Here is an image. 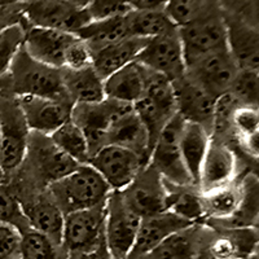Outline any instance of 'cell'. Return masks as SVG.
<instances>
[{"label":"cell","instance_id":"1","mask_svg":"<svg viewBox=\"0 0 259 259\" xmlns=\"http://www.w3.org/2000/svg\"><path fill=\"white\" fill-rule=\"evenodd\" d=\"M50 198L65 214L105 203L110 187L89 163L79 165L68 175L47 186Z\"/></svg>","mask_w":259,"mask_h":259},{"label":"cell","instance_id":"2","mask_svg":"<svg viewBox=\"0 0 259 259\" xmlns=\"http://www.w3.org/2000/svg\"><path fill=\"white\" fill-rule=\"evenodd\" d=\"M30 128L17 96L0 89V172L3 180L24 163Z\"/></svg>","mask_w":259,"mask_h":259},{"label":"cell","instance_id":"3","mask_svg":"<svg viewBox=\"0 0 259 259\" xmlns=\"http://www.w3.org/2000/svg\"><path fill=\"white\" fill-rule=\"evenodd\" d=\"M2 90H7L15 96H66L61 69L51 68L36 61L27 55L24 47L3 78Z\"/></svg>","mask_w":259,"mask_h":259},{"label":"cell","instance_id":"4","mask_svg":"<svg viewBox=\"0 0 259 259\" xmlns=\"http://www.w3.org/2000/svg\"><path fill=\"white\" fill-rule=\"evenodd\" d=\"M186 66L209 53L227 47L224 13L210 3L198 16L178 27Z\"/></svg>","mask_w":259,"mask_h":259},{"label":"cell","instance_id":"5","mask_svg":"<svg viewBox=\"0 0 259 259\" xmlns=\"http://www.w3.org/2000/svg\"><path fill=\"white\" fill-rule=\"evenodd\" d=\"M133 109V104L110 100L106 97L99 103L74 104L70 119L84 133L91 157L108 144L106 136L110 127Z\"/></svg>","mask_w":259,"mask_h":259},{"label":"cell","instance_id":"6","mask_svg":"<svg viewBox=\"0 0 259 259\" xmlns=\"http://www.w3.org/2000/svg\"><path fill=\"white\" fill-rule=\"evenodd\" d=\"M183 122L184 119L177 113L165 124L150 150L148 165L152 166L163 180L174 186L194 187L180 152L179 138Z\"/></svg>","mask_w":259,"mask_h":259},{"label":"cell","instance_id":"7","mask_svg":"<svg viewBox=\"0 0 259 259\" xmlns=\"http://www.w3.org/2000/svg\"><path fill=\"white\" fill-rule=\"evenodd\" d=\"M142 218L127 205L119 191H112L105 202L104 236L113 259H126L134 246Z\"/></svg>","mask_w":259,"mask_h":259},{"label":"cell","instance_id":"8","mask_svg":"<svg viewBox=\"0 0 259 259\" xmlns=\"http://www.w3.org/2000/svg\"><path fill=\"white\" fill-rule=\"evenodd\" d=\"M21 7L27 26L75 34L91 21L85 8L66 0H29Z\"/></svg>","mask_w":259,"mask_h":259},{"label":"cell","instance_id":"9","mask_svg":"<svg viewBox=\"0 0 259 259\" xmlns=\"http://www.w3.org/2000/svg\"><path fill=\"white\" fill-rule=\"evenodd\" d=\"M104 226L105 203L65 214L62 250L68 256L91 250L105 240Z\"/></svg>","mask_w":259,"mask_h":259},{"label":"cell","instance_id":"10","mask_svg":"<svg viewBox=\"0 0 259 259\" xmlns=\"http://www.w3.org/2000/svg\"><path fill=\"white\" fill-rule=\"evenodd\" d=\"M89 165L103 177L112 191H123L148 163L133 150L106 144L92 154Z\"/></svg>","mask_w":259,"mask_h":259},{"label":"cell","instance_id":"11","mask_svg":"<svg viewBox=\"0 0 259 259\" xmlns=\"http://www.w3.org/2000/svg\"><path fill=\"white\" fill-rule=\"evenodd\" d=\"M136 61L144 68L177 80L186 74V60L178 27L149 39Z\"/></svg>","mask_w":259,"mask_h":259},{"label":"cell","instance_id":"12","mask_svg":"<svg viewBox=\"0 0 259 259\" xmlns=\"http://www.w3.org/2000/svg\"><path fill=\"white\" fill-rule=\"evenodd\" d=\"M258 251V230L222 228L218 232H203L202 246L197 259H244Z\"/></svg>","mask_w":259,"mask_h":259},{"label":"cell","instance_id":"13","mask_svg":"<svg viewBox=\"0 0 259 259\" xmlns=\"http://www.w3.org/2000/svg\"><path fill=\"white\" fill-rule=\"evenodd\" d=\"M119 192L140 218L167 210L168 191L165 180L149 165L139 172L130 186Z\"/></svg>","mask_w":259,"mask_h":259},{"label":"cell","instance_id":"14","mask_svg":"<svg viewBox=\"0 0 259 259\" xmlns=\"http://www.w3.org/2000/svg\"><path fill=\"white\" fill-rule=\"evenodd\" d=\"M237 71L239 66L226 47L188 65L186 75L202 85L212 96L219 97L228 92Z\"/></svg>","mask_w":259,"mask_h":259},{"label":"cell","instance_id":"15","mask_svg":"<svg viewBox=\"0 0 259 259\" xmlns=\"http://www.w3.org/2000/svg\"><path fill=\"white\" fill-rule=\"evenodd\" d=\"M30 131L50 136L70 121L74 104L68 96H17Z\"/></svg>","mask_w":259,"mask_h":259},{"label":"cell","instance_id":"16","mask_svg":"<svg viewBox=\"0 0 259 259\" xmlns=\"http://www.w3.org/2000/svg\"><path fill=\"white\" fill-rule=\"evenodd\" d=\"M25 159H29L34 170L47 183V186L79 166V163L59 149L50 136L32 131H30Z\"/></svg>","mask_w":259,"mask_h":259},{"label":"cell","instance_id":"17","mask_svg":"<svg viewBox=\"0 0 259 259\" xmlns=\"http://www.w3.org/2000/svg\"><path fill=\"white\" fill-rule=\"evenodd\" d=\"M172 83L178 114L184 121L201 124L212 134L215 104L218 97L212 96L202 85L187 77L186 74Z\"/></svg>","mask_w":259,"mask_h":259},{"label":"cell","instance_id":"18","mask_svg":"<svg viewBox=\"0 0 259 259\" xmlns=\"http://www.w3.org/2000/svg\"><path fill=\"white\" fill-rule=\"evenodd\" d=\"M77 40L71 32L27 26L24 48L29 56L51 68H64L65 53Z\"/></svg>","mask_w":259,"mask_h":259},{"label":"cell","instance_id":"19","mask_svg":"<svg viewBox=\"0 0 259 259\" xmlns=\"http://www.w3.org/2000/svg\"><path fill=\"white\" fill-rule=\"evenodd\" d=\"M196 223L180 218L174 212L165 210L158 214L143 217L134 246L128 254V259H140L162 242L166 237Z\"/></svg>","mask_w":259,"mask_h":259},{"label":"cell","instance_id":"20","mask_svg":"<svg viewBox=\"0 0 259 259\" xmlns=\"http://www.w3.org/2000/svg\"><path fill=\"white\" fill-rule=\"evenodd\" d=\"M237 158L226 143L211 136L210 145L202 161L197 188L200 192L218 188L236 179Z\"/></svg>","mask_w":259,"mask_h":259},{"label":"cell","instance_id":"21","mask_svg":"<svg viewBox=\"0 0 259 259\" xmlns=\"http://www.w3.org/2000/svg\"><path fill=\"white\" fill-rule=\"evenodd\" d=\"M227 47L239 69H258V30L235 16L224 15Z\"/></svg>","mask_w":259,"mask_h":259},{"label":"cell","instance_id":"22","mask_svg":"<svg viewBox=\"0 0 259 259\" xmlns=\"http://www.w3.org/2000/svg\"><path fill=\"white\" fill-rule=\"evenodd\" d=\"M20 203L32 230L43 233L51 241L61 246L65 215L50 196Z\"/></svg>","mask_w":259,"mask_h":259},{"label":"cell","instance_id":"23","mask_svg":"<svg viewBox=\"0 0 259 259\" xmlns=\"http://www.w3.org/2000/svg\"><path fill=\"white\" fill-rule=\"evenodd\" d=\"M203 232L201 223L178 231L140 259H196L202 246Z\"/></svg>","mask_w":259,"mask_h":259},{"label":"cell","instance_id":"24","mask_svg":"<svg viewBox=\"0 0 259 259\" xmlns=\"http://www.w3.org/2000/svg\"><path fill=\"white\" fill-rule=\"evenodd\" d=\"M64 91L73 104L99 103L105 99L104 79L92 65L80 69L61 68Z\"/></svg>","mask_w":259,"mask_h":259},{"label":"cell","instance_id":"25","mask_svg":"<svg viewBox=\"0 0 259 259\" xmlns=\"http://www.w3.org/2000/svg\"><path fill=\"white\" fill-rule=\"evenodd\" d=\"M145 68L138 61L126 65L104 79L106 99L134 104L144 95Z\"/></svg>","mask_w":259,"mask_h":259},{"label":"cell","instance_id":"26","mask_svg":"<svg viewBox=\"0 0 259 259\" xmlns=\"http://www.w3.org/2000/svg\"><path fill=\"white\" fill-rule=\"evenodd\" d=\"M149 39L127 36L114 45L108 46L104 50L94 53L92 66L103 79L115 73L126 65L136 61L139 53L147 46Z\"/></svg>","mask_w":259,"mask_h":259},{"label":"cell","instance_id":"27","mask_svg":"<svg viewBox=\"0 0 259 259\" xmlns=\"http://www.w3.org/2000/svg\"><path fill=\"white\" fill-rule=\"evenodd\" d=\"M211 140V134L201 124L193 122H183L180 130V152L189 178L196 188L198 184V177L202 161L207 152Z\"/></svg>","mask_w":259,"mask_h":259},{"label":"cell","instance_id":"28","mask_svg":"<svg viewBox=\"0 0 259 259\" xmlns=\"http://www.w3.org/2000/svg\"><path fill=\"white\" fill-rule=\"evenodd\" d=\"M244 194L242 182L237 179L218 188L201 192L205 219L222 222L230 219L239 210Z\"/></svg>","mask_w":259,"mask_h":259},{"label":"cell","instance_id":"29","mask_svg":"<svg viewBox=\"0 0 259 259\" xmlns=\"http://www.w3.org/2000/svg\"><path fill=\"white\" fill-rule=\"evenodd\" d=\"M106 142L108 144L121 145V147L133 150L144 161H147V163L149 161L150 147L148 133L134 109L119 118L110 127L106 136Z\"/></svg>","mask_w":259,"mask_h":259},{"label":"cell","instance_id":"30","mask_svg":"<svg viewBox=\"0 0 259 259\" xmlns=\"http://www.w3.org/2000/svg\"><path fill=\"white\" fill-rule=\"evenodd\" d=\"M124 17L90 21L85 26L75 32V35L90 48L94 55L108 46L114 45L117 41L130 36Z\"/></svg>","mask_w":259,"mask_h":259},{"label":"cell","instance_id":"31","mask_svg":"<svg viewBox=\"0 0 259 259\" xmlns=\"http://www.w3.org/2000/svg\"><path fill=\"white\" fill-rule=\"evenodd\" d=\"M130 36L152 39L178 27L163 9L156 11H131L124 17Z\"/></svg>","mask_w":259,"mask_h":259},{"label":"cell","instance_id":"32","mask_svg":"<svg viewBox=\"0 0 259 259\" xmlns=\"http://www.w3.org/2000/svg\"><path fill=\"white\" fill-rule=\"evenodd\" d=\"M166 187L168 191L167 197V210L177 214L180 218L192 223H201L205 219L201 200V192L196 187H180L174 186L166 182Z\"/></svg>","mask_w":259,"mask_h":259},{"label":"cell","instance_id":"33","mask_svg":"<svg viewBox=\"0 0 259 259\" xmlns=\"http://www.w3.org/2000/svg\"><path fill=\"white\" fill-rule=\"evenodd\" d=\"M231 131L241 144L246 154L258 158L259 113L258 108L237 106L231 119Z\"/></svg>","mask_w":259,"mask_h":259},{"label":"cell","instance_id":"34","mask_svg":"<svg viewBox=\"0 0 259 259\" xmlns=\"http://www.w3.org/2000/svg\"><path fill=\"white\" fill-rule=\"evenodd\" d=\"M50 138L59 149H61L65 154H68L79 165L89 163L91 153H90L87 138L71 119L59 127L56 131H53Z\"/></svg>","mask_w":259,"mask_h":259},{"label":"cell","instance_id":"35","mask_svg":"<svg viewBox=\"0 0 259 259\" xmlns=\"http://www.w3.org/2000/svg\"><path fill=\"white\" fill-rule=\"evenodd\" d=\"M133 108L144 128L147 130L148 138H149V147L152 150L162 128L174 115L167 114L165 110L159 108L154 101L150 100L149 97H147L145 95H143L136 103L133 104Z\"/></svg>","mask_w":259,"mask_h":259},{"label":"cell","instance_id":"36","mask_svg":"<svg viewBox=\"0 0 259 259\" xmlns=\"http://www.w3.org/2000/svg\"><path fill=\"white\" fill-rule=\"evenodd\" d=\"M22 233V259H68L62 247L31 227Z\"/></svg>","mask_w":259,"mask_h":259},{"label":"cell","instance_id":"37","mask_svg":"<svg viewBox=\"0 0 259 259\" xmlns=\"http://www.w3.org/2000/svg\"><path fill=\"white\" fill-rule=\"evenodd\" d=\"M27 24L21 21L0 32V78H4L15 61L16 56L24 47Z\"/></svg>","mask_w":259,"mask_h":259},{"label":"cell","instance_id":"38","mask_svg":"<svg viewBox=\"0 0 259 259\" xmlns=\"http://www.w3.org/2000/svg\"><path fill=\"white\" fill-rule=\"evenodd\" d=\"M258 69H239L227 94L241 106L258 108Z\"/></svg>","mask_w":259,"mask_h":259},{"label":"cell","instance_id":"39","mask_svg":"<svg viewBox=\"0 0 259 259\" xmlns=\"http://www.w3.org/2000/svg\"><path fill=\"white\" fill-rule=\"evenodd\" d=\"M211 2L212 0H167L163 11L179 27L200 15Z\"/></svg>","mask_w":259,"mask_h":259},{"label":"cell","instance_id":"40","mask_svg":"<svg viewBox=\"0 0 259 259\" xmlns=\"http://www.w3.org/2000/svg\"><path fill=\"white\" fill-rule=\"evenodd\" d=\"M0 221L13 224L20 231H24L30 227L22 211L20 201L6 186H3V183H0Z\"/></svg>","mask_w":259,"mask_h":259},{"label":"cell","instance_id":"41","mask_svg":"<svg viewBox=\"0 0 259 259\" xmlns=\"http://www.w3.org/2000/svg\"><path fill=\"white\" fill-rule=\"evenodd\" d=\"M85 11L91 21H100L124 17L133 9L130 8L126 0H90Z\"/></svg>","mask_w":259,"mask_h":259},{"label":"cell","instance_id":"42","mask_svg":"<svg viewBox=\"0 0 259 259\" xmlns=\"http://www.w3.org/2000/svg\"><path fill=\"white\" fill-rule=\"evenodd\" d=\"M0 259H22V233L3 221H0Z\"/></svg>","mask_w":259,"mask_h":259},{"label":"cell","instance_id":"43","mask_svg":"<svg viewBox=\"0 0 259 259\" xmlns=\"http://www.w3.org/2000/svg\"><path fill=\"white\" fill-rule=\"evenodd\" d=\"M92 52L90 48L77 36V40L68 48L65 53L64 68L68 69H80L84 66L92 65Z\"/></svg>","mask_w":259,"mask_h":259},{"label":"cell","instance_id":"44","mask_svg":"<svg viewBox=\"0 0 259 259\" xmlns=\"http://www.w3.org/2000/svg\"><path fill=\"white\" fill-rule=\"evenodd\" d=\"M21 21H24L21 4H18V6L0 7V32L8 26H11V25L18 24Z\"/></svg>","mask_w":259,"mask_h":259},{"label":"cell","instance_id":"45","mask_svg":"<svg viewBox=\"0 0 259 259\" xmlns=\"http://www.w3.org/2000/svg\"><path fill=\"white\" fill-rule=\"evenodd\" d=\"M68 259H113L112 254L108 250V246L105 244V240L97 245L96 247L91 250L85 251V253L77 254V255H70Z\"/></svg>","mask_w":259,"mask_h":259},{"label":"cell","instance_id":"46","mask_svg":"<svg viewBox=\"0 0 259 259\" xmlns=\"http://www.w3.org/2000/svg\"><path fill=\"white\" fill-rule=\"evenodd\" d=\"M133 11H156L163 9L166 0H126Z\"/></svg>","mask_w":259,"mask_h":259},{"label":"cell","instance_id":"47","mask_svg":"<svg viewBox=\"0 0 259 259\" xmlns=\"http://www.w3.org/2000/svg\"><path fill=\"white\" fill-rule=\"evenodd\" d=\"M29 0H0V7H8V6H18V4H24Z\"/></svg>","mask_w":259,"mask_h":259},{"label":"cell","instance_id":"48","mask_svg":"<svg viewBox=\"0 0 259 259\" xmlns=\"http://www.w3.org/2000/svg\"><path fill=\"white\" fill-rule=\"evenodd\" d=\"M66 2L74 4V6H78V7H82V8H85V6L89 4L90 0H66Z\"/></svg>","mask_w":259,"mask_h":259},{"label":"cell","instance_id":"49","mask_svg":"<svg viewBox=\"0 0 259 259\" xmlns=\"http://www.w3.org/2000/svg\"><path fill=\"white\" fill-rule=\"evenodd\" d=\"M244 259H258V251H255V253L250 254V255H247L246 258H244Z\"/></svg>","mask_w":259,"mask_h":259},{"label":"cell","instance_id":"50","mask_svg":"<svg viewBox=\"0 0 259 259\" xmlns=\"http://www.w3.org/2000/svg\"><path fill=\"white\" fill-rule=\"evenodd\" d=\"M2 84H3V78H0V89H2Z\"/></svg>","mask_w":259,"mask_h":259},{"label":"cell","instance_id":"51","mask_svg":"<svg viewBox=\"0 0 259 259\" xmlns=\"http://www.w3.org/2000/svg\"><path fill=\"white\" fill-rule=\"evenodd\" d=\"M0 183H3V177H2V172H0Z\"/></svg>","mask_w":259,"mask_h":259},{"label":"cell","instance_id":"52","mask_svg":"<svg viewBox=\"0 0 259 259\" xmlns=\"http://www.w3.org/2000/svg\"><path fill=\"white\" fill-rule=\"evenodd\" d=\"M166 3H167V0H166Z\"/></svg>","mask_w":259,"mask_h":259},{"label":"cell","instance_id":"53","mask_svg":"<svg viewBox=\"0 0 259 259\" xmlns=\"http://www.w3.org/2000/svg\"><path fill=\"white\" fill-rule=\"evenodd\" d=\"M126 259H128V258H126Z\"/></svg>","mask_w":259,"mask_h":259},{"label":"cell","instance_id":"54","mask_svg":"<svg viewBox=\"0 0 259 259\" xmlns=\"http://www.w3.org/2000/svg\"><path fill=\"white\" fill-rule=\"evenodd\" d=\"M196 259H197V258H196Z\"/></svg>","mask_w":259,"mask_h":259}]
</instances>
